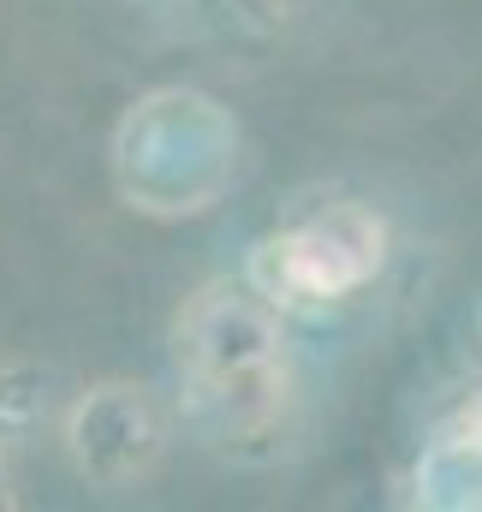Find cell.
<instances>
[{
    "instance_id": "4",
    "label": "cell",
    "mask_w": 482,
    "mask_h": 512,
    "mask_svg": "<svg viewBox=\"0 0 482 512\" xmlns=\"http://www.w3.org/2000/svg\"><path fill=\"white\" fill-rule=\"evenodd\" d=\"M48 417V393L36 370H6L0 376V447H24Z\"/></svg>"
},
{
    "instance_id": "5",
    "label": "cell",
    "mask_w": 482,
    "mask_h": 512,
    "mask_svg": "<svg viewBox=\"0 0 482 512\" xmlns=\"http://www.w3.org/2000/svg\"><path fill=\"white\" fill-rule=\"evenodd\" d=\"M477 447H482V405H477Z\"/></svg>"
},
{
    "instance_id": "3",
    "label": "cell",
    "mask_w": 482,
    "mask_h": 512,
    "mask_svg": "<svg viewBox=\"0 0 482 512\" xmlns=\"http://www.w3.org/2000/svg\"><path fill=\"white\" fill-rule=\"evenodd\" d=\"M167 441V423L155 411V399L143 387H96L90 399H78L72 411V459L84 477L96 483H131L155 465Z\"/></svg>"
},
{
    "instance_id": "2",
    "label": "cell",
    "mask_w": 482,
    "mask_h": 512,
    "mask_svg": "<svg viewBox=\"0 0 482 512\" xmlns=\"http://www.w3.org/2000/svg\"><path fill=\"white\" fill-rule=\"evenodd\" d=\"M387 262V227L375 209L363 203H328L280 233H268L244 280L274 304V310H322V304H346L363 292Z\"/></svg>"
},
{
    "instance_id": "1",
    "label": "cell",
    "mask_w": 482,
    "mask_h": 512,
    "mask_svg": "<svg viewBox=\"0 0 482 512\" xmlns=\"http://www.w3.org/2000/svg\"><path fill=\"white\" fill-rule=\"evenodd\" d=\"M179 382L209 441L233 447L286 411V334L280 310L250 280H215L179 310Z\"/></svg>"
}]
</instances>
